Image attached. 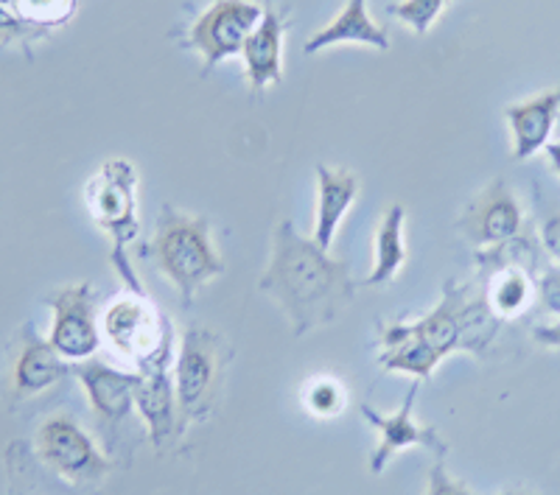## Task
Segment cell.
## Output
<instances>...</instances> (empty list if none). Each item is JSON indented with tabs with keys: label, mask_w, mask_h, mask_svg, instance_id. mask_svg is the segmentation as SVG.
Masks as SVG:
<instances>
[{
	"label": "cell",
	"mask_w": 560,
	"mask_h": 495,
	"mask_svg": "<svg viewBox=\"0 0 560 495\" xmlns=\"http://www.w3.org/2000/svg\"><path fill=\"white\" fill-rule=\"evenodd\" d=\"M258 288L287 314L294 337L331 325L353 303L348 263L331 258L314 238L300 235L289 219L275 229L272 258Z\"/></svg>",
	"instance_id": "cell-1"
},
{
	"label": "cell",
	"mask_w": 560,
	"mask_h": 495,
	"mask_svg": "<svg viewBox=\"0 0 560 495\" xmlns=\"http://www.w3.org/2000/svg\"><path fill=\"white\" fill-rule=\"evenodd\" d=\"M147 252L185 308L194 303L199 288L224 274V258L219 255L208 219L183 213L168 202L160 210Z\"/></svg>",
	"instance_id": "cell-2"
},
{
	"label": "cell",
	"mask_w": 560,
	"mask_h": 495,
	"mask_svg": "<svg viewBox=\"0 0 560 495\" xmlns=\"http://www.w3.org/2000/svg\"><path fill=\"white\" fill-rule=\"evenodd\" d=\"M502 319L490 308L485 292H477L471 283L448 280L443 286V299L432 314L418 322H389L384 330L398 337H412L432 347L440 358L452 356L457 350L465 353H485L497 339Z\"/></svg>",
	"instance_id": "cell-3"
},
{
	"label": "cell",
	"mask_w": 560,
	"mask_h": 495,
	"mask_svg": "<svg viewBox=\"0 0 560 495\" xmlns=\"http://www.w3.org/2000/svg\"><path fill=\"white\" fill-rule=\"evenodd\" d=\"M138 172L129 160H107L84 185V202L90 219L113 241V267L121 272L129 292H143L140 280L127 261V244L140 235L138 219Z\"/></svg>",
	"instance_id": "cell-4"
},
{
	"label": "cell",
	"mask_w": 560,
	"mask_h": 495,
	"mask_svg": "<svg viewBox=\"0 0 560 495\" xmlns=\"http://www.w3.org/2000/svg\"><path fill=\"white\" fill-rule=\"evenodd\" d=\"M233 350L219 333L208 328H188L179 339V353L174 362V387H177L179 423H205L217 406L222 392L224 369Z\"/></svg>",
	"instance_id": "cell-5"
},
{
	"label": "cell",
	"mask_w": 560,
	"mask_h": 495,
	"mask_svg": "<svg viewBox=\"0 0 560 495\" xmlns=\"http://www.w3.org/2000/svg\"><path fill=\"white\" fill-rule=\"evenodd\" d=\"M34 457L48 473L73 487L104 482L118 468L104 453L102 443L70 412H54L39 423L34 432Z\"/></svg>",
	"instance_id": "cell-6"
},
{
	"label": "cell",
	"mask_w": 560,
	"mask_h": 495,
	"mask_svg": "<svg viewBox=\"0 0 560 495\" xmlns=\"http://www.w3.org/2000/svg\"><path fill=\"white\" fill-rule=\"evenodd\" d=\"M73 375L82 384L93 417H96L98 443L104 453L118 464V453H132L129 437L135 434L132 417L138 412L135 389L140 384V373H124L107 362L88 358V362L73 364Z\"/></svg>",
	"instance_id": "cell-7"
},
{
	"label": "cell",
	"mask_w": 560,
	"mask_h": 495,
	"mask_svg": "<svg viewBox=\"0 0 560 495\" xmlns=\"http://www.w3.org/2000/svg\"><path fill=\"white\" fill-rule=\"evenodd\" d=\"M104 337L121 358L132 362L140 373L168 369L174 333L172 322L154 308L143 292L118 297L104 314Z\"/></svg>",
	"instance_id": "cell-8"
},
{
	"label": "cell",
	"mask_w": 560,
	"mask_h": 495,
	"mask_svg": "<svg viewBox=\"0 0 560 495\" xmlns=\"http://www.w3.org/2000/svg\"><path fill=\"white\" fill-rule=\"evenodd\" d=\"M68 375H73V364L65 362L57 347L39 337L32 322L23 325L9 347L7 381H3L9 409H18L28 400L39 398L43 392L62 384Z\"/></svg>",
	"instance_id": "cell-9"
},
{
	"label": "cell",
	"mask_w": 560,
	"mask_h": 495,
	"mask_svg": "<svg viewBox=\"0 0 560 495\" xmlns=\"http://www.w3.org/2000/svg\"><path fill=\"white\" fill-rule=\"evenodd\" d=\"M264 7L255 0H213L188 28V48L202 57L205 73L230 57H242L244 43L258 28Z\"/></svg>",
	"instance_id": "cell-10"
},
{
	"label": "cell",
	"mask_w": 560,
	"mask_h": 495,
	"mask_svg": "<svg viewBox=\"0 0 560 495\" xmlns=\"http://www.w3.org/2000/svg\"><path fill=\"white\" fill-rule=\"evenodd\" d=\"M45 305L54 311L48 342L57 347L65 362H88L102 347V328H98V297L90 283L62 286L45 297Z\"/></svg>",
	"instance_id": "cell-11"
},
{
	"label": "cell",
	"mask_w": 560,
	"mask_h": 495,
	"mask_svg": "<svg viewBox=\"0 0 560 495\" xmlns=\"http://www.w3.org/2000/svg\"><path fill=\"white\" fill-rule=\"evenodd\" d=\"M418 392H420V381H415L412 387H409L407 398H404L401 409H398L395 414H387V417L378 414L370 403H362V406H359L362 417L378 432L376 451H373V457H370V473H373V476H378V473L389 464V459L398 457V453L407 451V448H427V451H434V457L438 459H446L448 443L440 437L438 428L420 426L418 420H415L412 412H415V398H418Z\"/></svg>",
	"instance_id": "cell-12"
},
{
	"label": "cell",
	"mask_w": 560,
	"mask_h": 495,
	"mask_svg": "<svg viewBox=\"0 0 560 495\" xmlns=\"http://www.w3.org/2000/svg\"><path fill=\"white\" fill-rule=\"evenodd\" d=\"M465 238L479 249H493L524 233V208L508 179H493L477 193L459 219Z\"/></svg>",
	"instance_id": "cell-13"
},
{
	"label": "cell",
	"mask_w": 560,
	"mask_h": 495,
	"mask_svg": "<svg viewBox=\"0 0 560 495\" xmlns=\"http://www.w3.org/2000/svg\"><path fill=\"white\" fill-rule=\"evenodd\" d=\"M287 12L278 9L272 0L264 3V17L249 39L244 43V68H247V82L255 96H261L269 84H278L283 79V37H287Z\"/></svg>",
	"instance_id": "cell-14"
},
{
	"label": "cell",
	"mask_w": 560,
	"mask_h": 495,
	"mask_svg": "<svg viewBox=\"0 0 560 495\" xmlns=\"http://www.w3.org/2000/svg\"><path fill=\"white\" fill-rule=\"evenodd\" d=\"M560 115V84L552 90H544L538 96L527 98V102L510 104L504 109V118H508L510 134H513V160L524 163L533 154H538L541 149H547V143H552L555 123H558Z\"/></svg>",
	"instance_id": "cell-15"
},
{
	"label": "cell",
	"mask_w": 560,
	"mask_h": 495,
	"mask_svg": "<svg viewBox=\"0 0 560 495\" xmlns=\"http://www.w3.org/2000/svg\"><path fill=\"white\" fill-rule=\"evenodd\" d=\"M135 406L143 417L149 443L154 451H163L168 439L183 428L177 409V387L168 369H152V373H140V384L135 389Z\"/></svg>",
	"instance_id": "cell-16"
},
{
	"label": "cell",
	"mask_w": 560,
	"mask_h": 495,
	"mask_svg": "<svg viewBox=\"0 0 560 495\" xmlns=\"http://www.w3.org/2000/svg\"><path fill=\"white\" fill-rule=\"evenodd\" d=\"M359 197V177L350 168L317 165V216H314V241L331 249L339 224L348 216L350 204Z\"/></svg>",
	"instance_id": "cell-17"
},
{
	"label": "cell",
	"mask_w": 560,
	"mask_h": 495,
	"mask_svg": "<svg viewBox=\"0 0 560 495\" xmlns=\"http://www.w3.org/2000/svg\"><path fill=\"white\" fill-rule=\"evenodd\" d=\"M342 43H362V45H370V48H376V51H387L389 48L387 32L378 26L376 20L370 17L368 0H348L342 12H339L328 26H323L312 39H308L303 51L317 54V51H325V48H331V45H342Z\"/></svg>",
	"instance_id": "cell-18"
},
{
	"label": "cell",
	"mask_w": 560,
	"mask_h": 495,
	"mask_svg": "<svg viewBox=\"0 0 560 495\" xmlns=\"http://www.w3.org/2000/svg\"><path fill=\"white\" fill-rule=\"evenodd\" d=\"M404 224H407V210L404 204H389L387 213L382 216L376 227V238H373V272L364 278V286H384L393 283L395 274L401 272L407 263L409 252L404 244Z\"/></svg>",
	"instance_id": "cell-19"
},
{
	"label": "cell",
	"mask_w": 560,
	"mask_h": 495,
	"mask_svg": "<svg viewBox=\"0 0 560 495\" xmlns=\"http://www.w3.org/2000/svg\"><path fill=\"white\" fill-rule=\"evenodd\" d=\"M490 308L499 319L522 317L535 297L533 272L524 267H502L490 272V283L485 288Z\"/></svg>",
	"instance_id": "cell-20"
},
{
	"label": "cell",
	"mask_w": 560,
	"mask_h": 495,
	"mask_svg": "<svg viewBox=\"0 0 560 495\" xmlns=\"http://www.w3.org/2000/svg\"><path fill=\"white\" fill-rule=\"evenodd\" d=\"M18 443L9 448V470H12V495H70L73 484L62 482L59 476L45 479L43 470L34 464L32 457H20Z\"/></svg>",
	"instance_id": "cell-21"
},
{
	"label": "cell",
	"mask_w": 560,
	"mask_h": 495,
	"mask_svg": "<svg viewBox=\"0 0 560 495\" xmlns=\"http://www.w3.org/2000/svg\"><path fill=\"white\" fill-rule=\"evenodd\" d=\"M9 12L32 26L51 32V26H62L65 20L77 14V0H12Z\"/></svg>",
	"instance_id": "cell-22"
},
{
	"label": "cell",
	"mask_w": 560,
	"mask_h": 495,
	"mask_svg": "<svg viewBox=\"0 0 560 495\" xmlns=\"http://www.w3.org/2000/svg\"><path fill=\"white\" fill-rule=\"evenodd\" d=\"M303 403H306L314 417H337L345 409V389L339 387V381L319 378V381H312L306 387Z\"/></svg>",
	"instance_id": "cell-23"
},
{
	"label": "cell",
	"mask_w": 560,
	"mask_h": 495,
	"mask_svg": "<svg viewBox=\"0 0 560 495\" xmlns=\"http://www.w3.org/2000/svg\"><path fill=\"white\" fill-rule=\"evenodd\" d=\"M448 0H398L389 14L407 23L415 34H427L434 26V20L446 9Z\"/></svg>",
	"instance_id": "cell-24"
},
{
	"label": "cell",
	"mask_w": 560,
	"mask_h": 495,
	"mask_svg": "<svg viewBox=\"0 0 560 495\" xmlns=\"http://www.w3.org/2000/svg\"><path fill=\"white\" fill-rule=\"evenodd\" d=\"M535 297L547 314L560 317V267H549L535 283Z\"/></svg>",
	"instance_id": "cell-25"
},
{
	"label": "cell",
	"mask_w": 560,
	"mask_h": 495,
	"mask_svg": "<svg viewBox=\"0 0 560 495\" xmlns=\"http://www.w3.org/2000/svg\"><path fill=\"white\" fill-rule=\"evenodd\" d=\"M538 235H541V247L552 255L555 261L560 263V204H547L541 216V227H538Z\"/></svg>",
	"instance_id": "cell-26"
},
{
	"label": "cell",
	"mask_w": 560,
	"mask_h": 495,
	"mask_svg": "<svg viewBox=\"0 0 560 495\" xmlns=\"http://www.w3.org/2000/svg\"><path fill=\"white\" fill-rule=\"evenodd\" d=\"M423 495H479V493L465 487L459 479L448 476L446 468H443V459H438V464L429 470V487Z\"/></svg>",
	"instance_id": "cell-27"
},
{
	"label": "cell",
	"mask_w": 560,
	"mask_h": 495,
	"mask_svg": "<svg viewBox=\"0 0 560 495\" xmlns=\"http://www.w3.org/2000/svg\"><path fill=\"white\" fill-rule=\"evenodd\" d=\"M533 339L544 347L560 350V322H549V325H535L533 328Z\"/></svg>",
	"instance_id": "cell-28"
},
{
	"label": "cell",
	"mask_w": 560,
	"mask_h": 495,
	"mask_svg": "<svg viewBox=\"0 0 560 495\" xmlns=\"http://www.w3.org/2000/svg\"><path fill=\"white\" fill-rule=\"evenodd\" d=\"M544 152H547L552 172L560 177V140H558V143H547V149H544Z\"/></svg>",
	"instance_id": "cell-29"
},
{
	"label": "cell",
	"mask_w": 560,
	"mask_h": 495,
	"mask_svg": "<svg viewBox=\"0 0 560 495\" xmlns=\"http://www.w3.org/2000/svg\"><path fill=\"white\" fill-rule=\"evenodd\" d=\"M502 495H535V493H527V490H504Z\"/></svg>",
	"instance_id": "cell-30"
}]
</instances>
